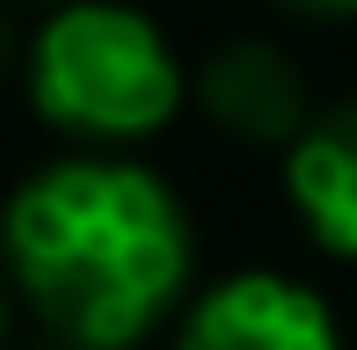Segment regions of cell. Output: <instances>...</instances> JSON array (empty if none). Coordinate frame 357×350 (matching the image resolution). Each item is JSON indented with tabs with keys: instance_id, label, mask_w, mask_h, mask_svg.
Masks as SVG:
<instances>
[{
	"instance_id": "7",
	"label": "cell",
	"mask_w": 357,
	"mask_h": 350,
	"mask_svg": "<svg viewBox=\"0 0 357 350\" xmlns=\"http://www.w3.org/2000/svg\"><path fill=\"white\" fill-rule=\"evenodd\" d=\"M0 73H8V22H0Z\"/></svg>"
},
{
	"instance_id": "8",
	"label": "cell",
	"mask_w": 357,
	"mask_h": 350,
	"mask_svg": "<svg viewBox=\"0 0 357 350\" xmlns=\"http://www.w3.org/2000/svg\"><path fill=\"white\" fill-rule=\"evenodd\" d=\"M0 343H8V292H0Z\"/></svg>"
},
{
	"instance_id": "2",
	"label": "cell",
	"mask_w": 357,
	"mask_h": 350,
	"mask_svg": "<svg viewBox=\"0 0 357 350\" xmlns=\"http://www.w3.org/2000/svg\"><path fill=\"white\" fill-rule=\"evenodd\" d=\"M29 109L95 146L153 139L183 109L175 44L124 0H59L29 37Z\"/></svg>"
},
{
	"instance_id": "1",
	"label": "cell",
	"mask_w": 357,
	"mask_h": 350,
	"mask_svg": "<svg viewBox=\"0 0 357 350\" xmlns=\"http://www.w3.org/2000/svg\"><path fill=\"white\" fill-rule=\"evenodd\" d=\"M0 263L66 350H139L190 292V212L153 168L73 153L15 183Z\"/></svg>"
},
{
	"instance_id": "6",
	"label": "cell",
	"mask_w": 357,
	"mask_h": 350,
	"mask_svg": "<svg viewBox=\"0 0 357 350\" xmlns=\"http://www.w3.org/2000/svg\"><path fill=\"white\" fill-rule=\"evenodd\" d=\"M291 15H357V0H278Z\"/></svg>"
},
{
	"instance_id": "3",
	"label": "cell",
	"mask_w": 357,
	"mask_h": 350,
	"mask_svg": "<svg viewBox=\"0 0 357 350\" xmlns=\"http://www.w3.org/2000/svg\"><path fill=\"white\" fill-rule=\"evenodd\" d=\"M175 350H343L335 307L284 270H234L183 314Z\"/></svg>"
},
{
	"instance_id": "5",
	"label": "cell",
	"mask_w": 357,
	"mask_h": 350,
	"mask_svg": "<svg viewBox=\"0 0 357 350\" xmlns=\"http://www.w3.org/2000/svg\"><path fill=\"white\" fill-rule=\"evenodd\" d=\"M284 197L328 256L357 263V102L314 109L284 146Z\"/></svg>"
},
{
	"instance_id": "4",
	"label": "cell",
	"mask_w": 357,
	"mask_h": 350,
	"mask_svg": "<svg viewBox=\"0 0 357 350\" xmlns=\"http://www.w3.org/2000/svg\"><path fill=\"white\" fill-rule=\"evenodd\" d=\"M197 109L219 132L248 139V146H291L306 132V81L299 66L270 37H234L197 66Z\"/></svg>"
}]
</instances>
